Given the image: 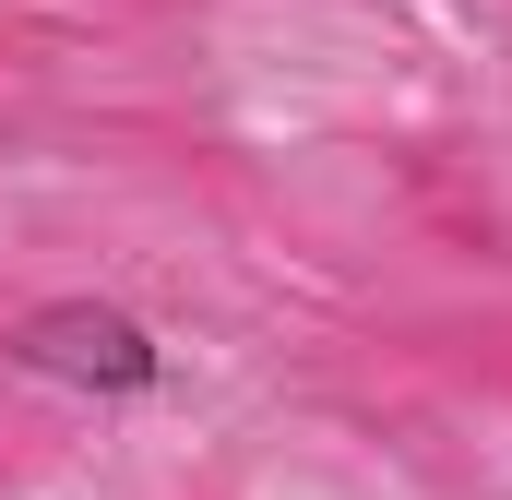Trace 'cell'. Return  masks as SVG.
I'll return each instance as SVG.
<instances>
[{
  "mask_svg": "<svg viewBox=\"0 0 512 500\" xmlns=\"http://www.w3.org/2000/svg\"><path fill=\"white\" fill-rule=\"evenodd\" d=\"M12 370L60 381V393H96V405H143L167 381V346L131 322L120 298H36L12 322Z\"/></svg>",
  "mask_w": 512,
  "mask_h": 500,
  "instance_id": "6da1fadb",
  "label": "cell"
}]
</instances>
